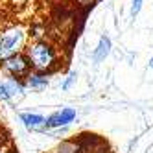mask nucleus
I'll return each mask as SVG.
<instances>
[{
	"label": "nucleus",
	"instance_id": "f257e3e1",
	"mask_svg": "<svg viewBox=\"0 0 153 153\" xmlns=\"http://www.w3.org/2000/svg\"><path fill=\"white\" fill-rule=\"evenodd\" d=\"M24 56L28 57V63L33 72H41L48 76L59 70L61 67L59 46L46 37H35L28 41V45L24 48Z\"/></svg>",
	"mask_w": 153,
	"mask_h": 153
},
{
	"label": "nucleus",
	"instance_id": "f03ea898",
	"mask_svg": "<svg viewBox=\"0 0 153 153\" xmlns=\"http://www.w3.org/2000/svg\"><path fill=\"white\" fill-rule=\"evenodd\" d=\"M28 30L22 24H9L0 30V65L9 56L24 52L28 45Z\"/></svg>",
	"mask_w": 153,
	"mask_h": 153
},
{
	"label": "nucleus",
	"instance_id": "7ed1b4c3",
	"mask_svg": "<svg viewBox=\"0 0 153 153\" xmlns=\"http://www.w3.org/2000/svg\"><path fill=\"white\" fill-rule=\"evenodd\" d=\"M0 70L13 79L24 81V78L31 72V67L28 63V57L24 56V52H20V53H15V56H9L7 59H4L2 65H0Z\"/></svg>",
	"mask_w": 153,
	"mask_h": 153
},
{
	"label": "nucleus",
	"instance_id": "20e7f679",
	"mask_svg": "<svg viewBox=\"0 0 153 153\" xmlns=\"http://www.w3.org/2000/svg\"><path fill=\"white\" fill-rule=\"evenodd\" d=\"M74 118H76V109H72V107H63V109H59V111L52 113L50 116H46L45 131L65 129L70 122H74Z\"/></svg>",
	"mask_w": 153,
	"mask_h": 153
},
{
	"label": "nucleus",
	"instance_id": "39448f33",
	"mask_svg": "<svg viewBox=\"0 0 153 153\" xmlns=\"http://www.w3.org/2000/svg\"><path fill=\"white\" fill-rule=\"evenodd\" d=\"M24 89H26L24 81H19V79H13V78L0 81V102L13 100V98H17V96L22 94Z\"/></svg>",
	"mask_w": 153,
	"mask_h": 153
},
{
	"label": "nucleus",
	"instance_id": "423d86ee",
	"mask_svg": "<svg viewBox=\"0 0 153 153\" xmlns=\"http://www.w3.org/2000/svg\"><path fill=\"white\" fill-rule=\"evenodd\" d=\"M48 85H50L48 76L41 74V72H33V70H31L24 78V87H26V89H31V91H45Z\"/></svg>",
	"mask_w": 153,
	"mask_h": 153
},
{
	"label": "nucleus",
	"instance_id": "0eeeda50",
	"mask_svg": "<svg viewBox=\"0 0 153 153\" xmlns=\"http://www.w3.org/2000/svg\"><path fill=\"white\" fill-rule=\"evenodd\" d=\"M20 122L30 131H45L46 118L42 114H37V113H20Z\"/></svg>",
	"mask_w": 153,
	"mask_h": 153
},
{
	"label": "nucleus",
	"instance_id": "6e6552de",
	"mask_svg": "<svg viewBox=\"0 0 153 153\" xmlns=\"http://www.w3.org/2000/svg\"><path fill=\"white\" fill-rule=\"evenodd\" d=\"M109 52H111V39L109 37H100V42H98V46L94 50V63H102L107 56Z\"/></svg>",
	"mask_w": 153,
	"mask_h": 153
},
{
	"label": "nucleus",
	"instance_id": "1a4fd4ad",
	"mask_svg": "<svg viewBox=\"0 0 153 153\" xmlns=\"http://www.w3.org/2000/svg\"><path fill=\"white\" fill-rule=\"evenodd\" d=\"M76 79H78V72H70V74L67 76V79L61 83V89H63V91H68L70 87L76 83Z\"/></svg>",
	"mask_w": 153,
	"mask_h": 153
},
{
	"label": "nucleus",
	"instance_id": "9d476101",
	"mask_svg": "<svg viewBox=\"0 0 153 153\" xmlns=\"http://www.w3.org/2000/svg\"><path fill=\"white\" fill-rule=\"evenodd\" d=\"M142 4H144V0H133V4H131V17H133V19L138 15Z\"/></svg>",
	"mask_w": 153,
	"mask_h": 153
},
{
	"label": "nucleus",
	"instance_id": "9b49d317",
	"mask_svg": "<svg viewBox=\"0 0 153 153\" xmlns=\"http://www.w3.org/2000/svg\"><path fill=\"white\" fill-rule=\"evenodd\" d=\"M70 2L74 4V6H78V7H91L94 2H96V0H70Z\"/></svg>",
	"mask_w": 153,
	"mask_h": 153
},
{
	"label": "nucleus",
	"instance_id": "f8f14e48",
	"mask_svg": "<svg viewBox=\"0 0 153 153\" xmlns=\"http://www.w3.org/2000/svg\"><path fill=\"white\" fill-rule=\"evenodd\" d=\"M149 65H151V68H153V57H151V61H149Z\"/></svg>",
	"mask_w": 153,
	"mask_h": 153
},
{
	"label": "nucleus",
	"instance_id": "ddd939ff",
	"mask_svg": "<svg viewBox=\"0 0 153 153\" xmlns=\"http://www.w3.org/2000/svg\"><path fill=\"white\" fill-rule=\"evenodd\" d=\"M100 153H107V151H100Z\"/></svg>",
	"mask_w": 153,
	"mask_h": 153
}]
</instances>
